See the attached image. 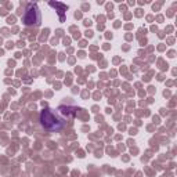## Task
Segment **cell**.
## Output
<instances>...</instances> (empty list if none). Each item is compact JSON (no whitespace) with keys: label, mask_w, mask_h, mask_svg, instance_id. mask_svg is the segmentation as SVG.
I'll return each instance as SVG.
<instances>
[{"label":"cell","mask_w":177,"mask_h":177,"mask_svg":"<svg viewBox=\"0 0 177 177\" xmlns=\"http://www.w3.org/2000/svg\"><path fill=\"white\" fill-rule=\"evenodd\" d=\"M40 123L48 132H55V130L62 129V122L55 116V114L51 109L46 108L40 112Z\"/></svg>","instance_id":"obj_1"},{"label":"cell","mask_w":177,"mask_h":177,"mask_svg":"<svg viewBox=\"0 0 177 177\" xmlns=\"http://www.w3.org/2000/svg\"><path fill=\"white\" fill-rule=\"evenodd\" d=\"M24 22L25 25L30 27V25H35L37 22V9L36 6H29V9L27 10L24 15Z\"/></svg>","instance_id":"obj_2"},{"label":"cell","mask_w":177,"mask_h":177,"mask_svg":"<svg viewBox=\"0 0 177 177\" xmlns=\"http://www.w3.org/2000/svg\"><path fill=\"white\" fill-rule=\"evenodd\" d=\"M78 109L73 107H60V112L62 115H69V116H75Z\"/></svg>","instance_id":"obj_3"},{"label":"cell","mask_w":177,"mask_h":177,"mask_svg":"<svg viewBox=\"0 0 177 177\" xmlns=\"http://www.w3.org/2000/svg\"><path fill=\"white\" fill-rule=\"evenodd\" d=\"M50 6H53V7H58V9L61 10V11H58V12H60L61 21H62V19H64V15H62V12H64V11H65V10H66V6H65V4H61V3H54V2H51V3H50Z\"/></svg>","instance_id":"obj_4"}]
</instances>
